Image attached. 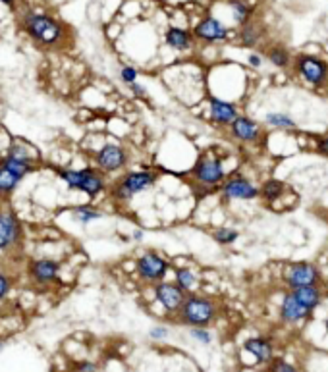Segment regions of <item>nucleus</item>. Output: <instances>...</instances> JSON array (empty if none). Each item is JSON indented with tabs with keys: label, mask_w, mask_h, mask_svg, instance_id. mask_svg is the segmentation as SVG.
<instances>
[{
	"label": "nucleus",
	"mask_w": 328,
	"mask_h": 372,
	"mask_svg": "<svg viewBox=\"0 0 328 372\" xmlns=\"http://www.w3.org/2000/svg\"><path fill=\"white\" fill-rule=\"evenodd\" d=\"M265 56H267V62H270L278 70H288L294 64V56L284 45H270Z\"/></svg>",
	"instance_id": "nucleus-28"
},
{
	"label": "nucleus",
	"mask_w": 328,
	"mask_h": 372,
	"mask_svg": "<svg viewBox=\"0 0 328 372\" xmlns=\"http://www.w3.org/2000/svg\"><path fill=\"white\" fill-rule=\"evenodd\" d=\"M261 372H270V371H261Z\"/></svg>",
	"instance_id": "nucleus-45"
},
{
	"label": "nucleus",
	"mask_w": 328,
	"mask_h": 372,
	"mask_svg": "<svg viewBox=\"0 0 328 372\" xmlns=\"http://www.w3.org/2000/svg\"><path fill=\"white\" fill-rule=\"evenodd\" d=\"M243 351L250 353L251 357L255 359V363H259V365H270V363L276 359L272 341H270L269 338H261V336L247 338V340L243 341Z\"/></svg>",
	"instance_id": "nucleus-23"
},
{
	"label": "nucleus",
	"mask_w": 328,
	"mask_h": 372,
	"mask_svg": "<svg viewBox=\"0 0 328 372\" xmlns=\"http://www.w3.org/2000/svg\"><path fill=\"white\" fill-rule=\"evenodd\" d=\"M220 309L217 301L205 294H190L174 319L190 328H209L217 320Z\"/></svg>",
	"instance_id": "nucleus-4"
},
{
	"label": "nucleus",
	"mask_w": 328,
	"mask_h": 372,
	"mask_svg": "<svg viewBox=\"0 0 328 372\" xmlns=\"http://www.w3.org/2000/svg\"><path fill=\"white\" fill-rule=\"evenodd\" d=\"M250 87V72L240 64H212L207 72V95L240 103Z\"/></svg>",
	"instance_id": "nucleus-3"
},
{
	"label": "nucleus",
	"mask_w": 328,
	"mask_h": 372,
	"mask_svg": "<svg viewBox=\"0 0 328 372\" xmlns=\"http://www.w3.org/2000/svg\"><path fill=\"white\" fill-rule=\"evenodd\" d=\"M101 216H103V212L97 207H93V205H78V207L72 209V218L78 224H81V226L95 222Z\"/></svg>",
	"instance_id": "nucleus-30"
},
{
	"label": "nucleus",
	"mask_w": 328,
	"mask_h": 372,
	"mask_svg": "<svg viewBox=\"0 0 328 372\" xmlns=\"http://www.w3.org/2000/svg\"><path fill=\"white\" fill-rule=\"evenodd\" d=\"M62 272V264L54 259H35L29 262V276L39 286H51L56 284Z\"/></svg>",
	"instance_id": "nucleus-21"
},
{
	"label": "nucleus",
	"mask_w": 328,
	"mask_h": 372,
	"mask_svg": "<svg viewBox=\"0 0 328 372\" xmlns=\"http://www.w3.org/2000/svg\"><path fill=\"white\" fill-rule=\"evenodd\" d=\"M282 284L288 289L305 286H321L322 274L313 262H289L282 270Z\"/></svg>",
	"instance_id": "nucleus-15"
},
{
	"label": "nucleus",
	"mask_w": 328,
	"mask_h": 372,
	"mask_svg": "<svg viewBox=\"0 0 328 372\" xmlns=\"http://www.w3.org/2000/svg\"><path fill=\"white\" fill-rule=\"evenodd\" d=\"M153 295H155V301L163 307V311L168 314V316H176L178 311L184 305L185 297H188V294H185L182 287L178 286L176 281L168 280L155 284V286H153Z\"/></svg>",
	"instance_id": "nucleus-16"
},
{
	"label": "nucleus",
	"mask_w": 328,
	"mask_h": 372,
	"mask_svg": "<svg viewBox=\"0 0 328 372\" xmlns=\"http://www.w3.org/2000/svg\"><path fill=\"white\" fill-rule=\"evenodd\" d=\"M313 149H315L321 157L328 158V135H321V138L313 139Z\"/></svg>",
	"instance_id": "nucleus-37"
},
{
	"label": "nucleus",
	"mask_w": 328,
	"mask_h": 372,
	"mask_svg": "<svg viewBox=\"0 0 328 372\" xmlns=\"http://www.w3.org/2000/svg\"><path fill=\"white\" fill-rule=\"evenodd\" d=\"M210 235L222 247H230V245H234L240 239V232L236 228H230V226H218V228L210 232Z\"/></svg>",
	"instance_id": "nucleus-31"
},
{
	"label": "nucleus",
	"mask_w": 328,
	"mask_h": 372,
	"mask_svg": "<svg viewBox=\"0 0 328 372\" xmlns=\"http://www.w3.org/2000/svg\"><path fill=\"white\" fill-rule=\"evenodd\" d=\"M128 89H130L131 95H133L135 98H139V100H147V98H149V91H147V87L141 86L139 81L138 83H131Z\"/></svg>",
	"instance_id": "nucleus-38"
},
{
	"label": "nucleus",
	"mask_w": 328,
	"mask_h": 372,
	"mask_svg": "<svg viewBox=\"0 0 328 372\" xmlns=\"http://www.w3.org/2000/svg\"><path fill=\"white\" fill-rule=\"evenodd\" d=\"M228 8L232 21L237 27H242L245 24H250L251 20H255V6L250 4V0H228Z\"/></svg>",
	"instance_id": "nucleus-26"
},
{
	"label": "nucleus",
	"mask_w": 328,
	"mask_h": 372,
	"mask_svg": "<svg viewBox=\"0 0 328 372\" xmlns=\"http://www.w3.org/2000/svg\"><path fill=\"white\" fill-rule=\"evenodd\" d=\"M218 195L226 202L255 201V199H261V183L253 182L250 176H243L242 172L236 170L218 187Z\"/></svg>",
	"instance_id": "nucleus-10"
},
{
	"label": "nucleus",
	"mask_w": 328,
	"mask_h": 372,
	"mask_svg": "<svg viewBox=\"0 0 328 372\" xmlns=\"http://www.w3.org/2000/svg\"><path fill=\"white\" fill-rule=\"evenodd\" d=\"M190 336L191 340H195L197 343H201V346H210L212 340H215V336H212V332H210L209 328H191Z\"/></svg>",
	"instance_id": "nucleus-34"
},
{
	"label": "nucleus",
	"mask_w": 328,
	"mask_h": 372,
	"mask_svg": "<svg viewBox=\"0 0 328 372\" xmlns=\"http://www.w3.org/2000/svg\"><path fill=\"white\" fill-rule=\"evenodd\" d=\"M228 133L230 138L234 139V141H240L242 145H259L265 139L262 125L257 122L255 118L247 116V114H240L230 124Z\"/></svg>",
	"instance_id": "nucleus-17"
},
{
	"label": "nucleus",
	"mask_w": 328,
	"mask_h": 372,
	"mask_svg": "<svg viewBox=\"0 0 328 372\" xmlns=\"http://www.w3.org/2000/svg\"><path fill=\"white\" fill-rule=\"evenodd\" d=\"M201 106L205 108V120L209 124L220 128V130H228L230 124L242 114L240 103L215 97V95H207V98L201 103Z\"/></svg>",
	"instance_id": "nucleus-13"
},
{
	"label": "nucleus",
	"mask_w": 328,
	"mask_h": 372,
	"mask_svg": "<svg viewBox=\"0 0 328 372\" xmlns=\"http://www.w3.org/2000/svg\"><path fill=\"white\" fill-rule=\"evenodd\" d=\"M168 328H164V326H155L151 328V332H149V338H151L153 341H163L168 338Z\"/></svg>",
	"instance_id": "nucleus-39"
},
{
	"label": "nucleus",
	"mask_w": 328,
	"mask_h": 372,
	"mask_svg": "<svg viewBox=\"0 0 328 372\" xmlns=\"http://www.w3.org/2000/svg\"><path fill=\"white\" fill-rule=\"evenodd\" d=\"M265 125L275 131H294L297 128L295 120L288 112H269L265 114Z\"/></svg>",
	"instance_id": "nucleus-29"
},
{
	"label": "nucleus",
	"mask_w": 328,
	"mask_h": 372,
	"mask_svg": "<svg viewBox=\"0 0 328 372\" xmlns=\"http://www.w3.org/2000/svg\"><path fill=\"white\" fill-rule=\"evenodd\" d=\"M120 81L124 83L125 87H130L131 83H138V79H139V70L135 68V66H131V64H124L122 68H120Z\"/></svg>",
	"instance_id": "nucleus-32"
},
{
	"label": "nucleus",
	"mask_w": 328,
	"mask_h": 372,
	"mask_svg": "<svg viewBox=\"0 0 328 372\" xmlns=\"http://www.w3.org/2000/svg\"><path fill=\"white\" fill-rule=\"evenodd\" d=\"M292 294L302 301L303 305L315 313L317 309L321 307L322 301H324V294H322L321 286H305V287H297V289H289Z\"/></svg>",
	"instance_id": "nucleus-27"
},
{
	"label": "nucleus",
	"mask_w": 328,
	"mask_h": 372,
	"mask_svg": "<svg viewBox=\"0 0 328 372\" xmlns=\"http://www.w3.org/2000/svg\"><path fill=\"white\" fill-rule=\"evenodd\" d=\"M232 157H222L217 150H205L197 157L193 168L188 172V180H190L191 187L197 193L209 195L212 191H218L226 177L236 172V168L228 166V160Z\"/></svg>",
	"instance_id": "nucleus-2"
},
{
	"label": "nucleus",
	"mask_w": 328,
	"mask_h": 372,
	"mask_svg": "<svg viewBox=\"0 0 328 372\" xmlns=\"http://www.w3.org/2000/svg\"><path fill=\"white\" fill-rule=\"evenodd\" d=\"M262 37H265V29L257 20H251L250 24L236 29V41L240 43V46L247 48V51H253L261 45Z\"/></svg>",
	"instance_id": "nucleus-24"
},
{
	"label": "nucleus",
	"mask_w": 328,
	"mask_h": 372,
	"mask_svg": "<svg viewBox=\"0 0 328 372\" xmlns=\"http://www.w3.org/2000/svg\"><path fill=\"white\" fill-rule=\"evenodd\" d=\"M172 270V261H168L163 253L155 249L145 251L143 255L135 261V276L143 286H155L158 281L168 278Z\"/></svg>",
	"instance_id": "nucleus-9"
},
{
	"label": "nucleus",
	"mask_w": 328,
	"mask_h": 372,
	"mask_svg": "<svg viewBox=\"0 0 328 372\" xmlns=\"http://www.w3.org/2000/svg\"><path fill=\"white\" fill-rule=\"evenodd\" d=\"M289 195H292V191L288 190L286 182L278 180V177H269V180H265L261 183V199L269 205L270 209L278 210L280 209V202L286 205V209L294 207V202L286 201V197Z\"/></svg>",
	"instance_id": "nucleus-22"
},
{
	"label": "nucleus",
	"mask_w": 328,
	"mask_h": 372,
	"mask_svg": "<svg viewBox=\"0 0 328 372\" xmlns=\"http://www.w3.org/2000/svg\"><path fill=\"white\" fill-rule=\"evenodd\" d=\"M2 4H6V6H14L16 4V0H0Z\"/></svg>",
	"instance_id": "nucleus-42"
},
{
	"label": "nucleus",
	"mask_w": 328,
	"mask_h": 372,
	"mask_svg": "<svg viewBox=\"0 0 328 372\" xmlns=\"http://www.w3.org/2000/svg\"><path fill=\"white\" fill-rule=\"evenodd\" d=\"M157 180V170H151V168H138V170L125 172L112 183L111 197L116 202H130L133 197L151 190Z\"/></svg>",
	"instance_id": "nucleus-6"
},
{
	"label": "nucleus",
	"mask_w": 328,
	"mask_h": 372,
	"mask_svg": "<svg viewBox=\"0 0 328 372\" xmlns=\"http://www.w3.org/2000/svg\"><path fill=\"white\" fill-rule=\"evenodd\" d=\"M265 60H267V56L257 53L255 48H253V51H247V54H245V68L259 72V70H262V66H265Z\"/></svg>",
	"instance_id": "nucleus-33"
},
{
	"label": "nucleus",
	"mask_w": 328,
	"mask_h": 372,
	"mask_svg": "<svg viewBox=\"0 0 328 372\" xmlns=\"http://www.w3.org/2000/svg\"><path fill=\"white\" fill-rule=\"evenodd\" d=\"M193 35H195L197 43L201 45L218 46L228 43V41L236 39V29H232L224 24L217 16H203L201 20L193 26Z\"/></svg>",
	"instance_id": "nucleus-12"
},
{
	"label": "nucleus",
	"mask_w": 328,
	"mask_h": 372,
	"mask_svg": "<svg viewBox=\"0 0 328 372\" xmlns=\"http://www.w3.org/2000/svg\"><path fill=\"white\" fill-rule=\"evenodd\" d=\"M4 347H6V341H4V340H0V353L4 351Z\"/></svg>",
	"instance_id": "nucleus-43"
},
{
	"label": "nucleus",
	"mask_w": 328,
	"mask_h": 372,
	"mask_svg": "<svg viewBox=\"0 0 328 372\" xmlns=\"http://www.w3.org/2000/svg\"><path fill=\"white\" fill-rule=\"evenodd\" d=\"M21 26L35 43L43 46L62 45L66 39L64 24L45 12H29L21 18Z\"/></svg>",
	"instance_id": "nucleus-5"
},
{
	"label": "nucleus",
	"mask_w": 328,
	"mask_h": 372,
	"mask_svg": "<svg viewBox=\"0 0 328 372\" xmlns=\"http://www.w3.org/2000/svg\"><path fill=\"white\" fill-rule=\"evenodd\" d=\"M164 86L185 106H199L207 98V72L197 62L166 66L160 73Z\"/></svg>",
	"instance_id": "nucleus-1"
},
{
	"label": "nucleus",
	"mask_w": 328,
	"mask_h": 372,
	"mask_svg": "<svg viewBox=\"0 0 328 372\" xmlns=\"http://www.w3.org/2000/svg\"><path fill=\"white\" fill-rule=\"evenodd\" d=\"M174 270V281L184 289L185 294H197L201 289V276L197 274L191 267L172 268Z\"/></svg>",
	"instance_id": "nucleus-25"
},
{
	"label": "nucleus",
	"mask_w": 328,
	"mask_h": 372,
	"mask_svg": "<svg viewBox=\"0 0 328 372\" xmlns=\"http://www.w3.org/2000/svg\"><path fill=\"white\" fill-rule=\"evenodd\" d=\"M12 284H14L12 278H10L6 272H2V270H0V303L8 297L10 289H12Z\"/></svg>",
	"instance_id": "nucleus-36"
},
{
	"label": "nucleus",
	"mask_w": 328,
	"mask_h": 372,
	"mask_svg": "<svg viewBox=\"0 0 328 372\" xmlns=\"http://www.w3.org/2000/svg\"><path fill=\"white\" fill-rule=\"evenodd\" d=\"M24 239V229L18 216L6 207H0V251L16 249Z\"/></svg>",
	"instance_id": "nucleus-18"
},
{
	"label": "nucleus",
	"mask_w": 328,
	"mask_h": 372,
	"mask_svg": "<svg viewBox=\"0 0 328 372\" xmlns=\"http://www.w3.org/2000/svg\"><path fill=\"white\" fill-rule=\"evenodd\" d=\"M324 328H327V334H328V314H327V319H324Z\"/></svg>",
	"instance_id": "nucleus-44"
},
{
	"label": "nucleus",
	"mask_w": 328,
	"mask_h": 372,
	"mask_svg": "<svg viewBox=\"0 0 328 372\" xmlns=\"http://www.w3.org/2000/svg\"><path fill=\"white\" fill-rule=\"evenodd\" d=\"M292 70L309 89H327L328 87V60L322 58L321 54L299 53L294 58Z\"/></svg>",
	"instance_id": "nucleus-8"
},
{
	"label": "nucleus",
	"mask_w": 328,
	"mask_h": 372,
	"mask_svg": "<svg viewBox=\"0 0 328 372\" xmlns=\"http://www.w3.org/2000/svg\"><path fill=\"white\" fill-rule=\"evenodd\" d=\"M131 239L133 242H143V229H133V234H131Z\"/></svg>",
	"instance_id": "nucleus-41"
},
{
	"label": "nucleus",
	"mask_w": 328,
	"mask_h": 372,
	"mask_svg": "<svg viewBox=\"0 0 328 372\" xmlns=\"http://www.w3.org/2000/svg\"><path fill=\"white\" fill-rule=\"evenodd\" d=\"M33 170H35V164L20 160L6 153L0 158V199H10L14 191L18 190L21 180Z\"/></svg>",
	"instance_id": "nucleus-11"
},
{
	"label": "nucleus",
	"mask_w": 328,
	"mask_h": 372,
	"mask_svg": "<svg viewBox=\"0 0 328 372\" xmlns=\"http://www.w3.org/2000/svg\"><path fill=\"white\" fill-rule=\"evenodd\" d=\"M78 372H97V365L91 361H83L78 365Z\"/></svg>",
	"instance_id": "nucleus-40"
},
{
	"label": "nucleus",
	"mask_w": 328,
	"mask_h": 372,
	"mask_svg": "<svg viewBox=\"0 0 328 372\" xmlns=\"http://www.w3.org/2000/svg\"><path fill=\"white\" fill-rule=\"evenodd\" d=\"M278 314H280V320L284 324H302L305 320L311 319L313 311H309L302 301L297 299L292 291H286L280 301V309H278Z\"/></svg>",
	"instance_id": "nucleus-20"
},
{
	"label": "nucleus",
	"mask_w": 328,
	"mask_h": 372,
	"mask_svg": "<svg viewBox=\"0 0 328 372\" xmlns=\"http://www.w3.org/2000/svg\"><path fill=\"white\" fill-rule=\"evenodd\" d=\"M0 158H2V155H0Z\"/></svg>",
	"instance_id": "nucleus-46"
},
{
	"label": "nucleus",
	"mask_w": 328,
	"mask_h": 372,
	"mask_svg": "<svg viewBox=\"0 0 328 372\" xmlns=\"http://www.w3.org/2000/svg\"><path fill=\"white\" fill-rule=\"evenodd\" d=\"M93 162H95L97 170L111 176V174H118V172L125 170V166L130 164V153H128L124 145L105 143L95 150Z\"/></svg>",
	"instance_id": "nucleus-14"
},
{
	"label": "nucleus",
	"mask_w": 328,
	"mask_h": 372,
	"mask_svg": "<svg viewBox=\"0 0 328 372\" xmlns=\"http://www.w3.org/2000/svg\"><path fill=\"white\" fill-rule=\"evenodd\" d=\"M58 177L73 191H79L89 199L105 195L108 191V182L106 174H103L97 168H62L58 170Z\"/></svg>",
	"instance_id": "nucleus-7"
},
{
	"label": "nucleus",
	"mask_w": 328,
	"mask_h": 372,
	"mask_svg": "<svg viewBox=\"0 0 328 372\" xmlns=\"http://www.w3.org/2000/svg\"><path fill=\"white\" fill-rule=\"evenodd\" d=\"M164 46L172 51V53L180 54V56H188L195 51V35L190 27L184 26H168L163 33Z\"/></svg>",
	"instance_id": "nucleus-19"
},
{
	"label": "nucleus",
	"mask_w": 328,
	"mask_h": 372,
	"mask_svg": "<svg viewBox=\"0 0 328 372\" xmlns=\"http://www.w3.org/2000/svg\"><path fill=\"white\" fill-rule=\"evenodd\" d=\"M269 371L270 372H302L295 365L288 363V361L284 359H275L272 363L269 365Z\"/></svg>",
	"instance_id": "nucleus-35"
}]
</instances>
